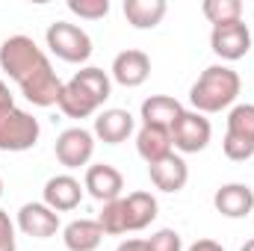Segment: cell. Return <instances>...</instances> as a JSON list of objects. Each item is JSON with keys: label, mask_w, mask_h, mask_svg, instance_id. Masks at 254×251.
<instances>
[{"label": "cell", "mask_w": 254, "mask_h": 251, "mask_svg": "<svg viewBox=\"0 0 254 251\" xmlns=\"http://www.w3.org/2000/svg\"><path fill=\"white\" fill-rule=\"evenodd\" d=\"M0 68L18 83L21 95L33 107H54L60 101L63 83L45 51L30 36H9L0 45Z\"/></svg>", "instance_id": "6da1fadb"}, {"label": "cell", "mask_w": 254, "mask_h": 251, "mask_svg": "<svg viewBox=\"0 0 254 251\" xmlns=\"http://www.w3.org/2000/svg\"><path fill=\"white\" fill-rule=\"evenodd\" d=\"M240 74L228 65H210L204 68V74L192 83L190 89V104L195 107V113L207 116V113H222L228 110L237 95H240Z\"/></svg>", "instance_id": "7a4b0ae2"}, {"label": "cell", "mask_w": 254, "mask_h": 251, "mask_svg": "<svg viewBox=\"0 0 254 251\" xmlns=\"http://www.w3.org/2000/svg\"><path fill=\"white\" fill-rule=\"evenodd\" d=\"M45 42L51 48L54 57H60L63 63L80 65L92 57V39L86 30H80L77 24H68V21H54L45 33Z\"/></svg>", "instance_id": "3957f363"}, {"label": "cell", "mask_w": 254, "mask_h": 251, "mask_svg": "<svg viewBox=\"0 0 254 251\" xmlns=\"http://www.w3.org/2000/svg\"><path fill=\"white\" fill-rule=\"evenodd\" d=\"M39 133L42 127L30 113L12 107L0 116V151H30L39 142Z\"/></svg>", "instance_id": "277c9868"}, {"label": "cell", "mask_w": 254, "mask_h": 251, "mask_svg": "<svg viewBox=\"0 0 254 251\" xmlns=\"http://www.w3.org/2000/svg\"><path fill=\"white\" fill-rule=\"evenodd\" d=\"M210 48H213L216 57H222L228 63H237L252 51V30L246 27V21H231V24L213 27Z\"/></svg>", "instance_id": "5b68a950"}, {"label": "cell", "mask_w": 254, "mask_h": 251, "mask_svg": "<svg viewBox=\"0 0 254 251\" xmlns=\"http://www.w3.org/2000/svg\"><path fill=\"white\" fill-rule=\"evenodd\" d=\"M210 136H213V127L210 122L201 116V113H187L175 122L172 127V145L181 151V154H198L210 145Z\"/></svg>", "instance_id": "8992f818"}, {"label": "cell", "mask_w": 254, "mask_h": 251, "mask_svg": "<svg viewBox=\"0 0 254 251\" xmlns=\"http://www.w3.org/2000/svg\"><path fill=\"white\" fill-rule=\"evenodd\" d=\"M57 160L63 163L65 169H80L92 160L95 154V136L86 130V127H68L57 136Z\"/></svg>", "instance_id": "52a82bcc"}, {"label": "cell", "mask_w": 254, "mask_h": 251, "mask_svg": "<svg viewBox=\"0 0 254 251\" xmlns=\"http://www.w3.org/2000/svg\"><path fill=\"white\" fill-rule=\"evenodd\" d=\"M83 189H89V195L95 201H116L122 198V189H125V178L116 166L110 163H98V166H89L86 169V181H83Z\"/></svg>", "instance_id": "ba28073f"}, {"label": "cell", "mask_w": 254, "mask_h": 251, "mask_svg": "<svg viewBox=\"0 0 254 251\" xmlns=\"http://www.w3.org/2000/svg\"><path fill=\"white\" fill-rule=\"evenodd\" d=\"M18 228L33 240L57 237L60 231V213H54L48 204H24L18 210Z\"/></svg>", "instance_id": "9c48e42d"}, {"label": "cell", "mask_w": 254, "mask_h": 251, "mask_svg": "<svg viewBox=\"0 0 254 251\" xmlns=\"http://www.w3.org/2000/svg\"><path fill=\"white\" fill-rule=\"evenodd\" d=\"M213 204L225 219H246L254 210V189L249 184H225L216 189Z\"/></svg>", "instance_id": "30bf717a"}, {"label": "cell", "mask_w": 254, "mask_h": 251, "mask_svg": "<svg viewBox=\"0 0 254 251\" xmlns=\"http://www.w3.org/2000/svg\"><path fill=\"white\" fill-rule=\"evenodd\" d=\"M151 74V60L142 51H122L113 60V80L125 89H136L148 80Z\"/></svg>", "instance_id": "8fae6325"}, {"label": "cell", "mask_w": 254, "mask_h": 251, "mask_svg": "<svg viewBox=\"0 0 254 251\" xmlns=\"http://www.w3.org/2000/svg\"><path fill=\"white\" fill-rule=\"evenodd\" d=\"M57 107L63 110L68 119H89V116H95L104 104H101L89 89H83V86L71 77L68 83H63V92H60Z\"/></svg>", "instance_id": "7c38bea8"}, {"label": "cell", "mask_w": 254, "mask_h": 251, "mask_svg": "<svg viewBox=\"0 0 254 251\" xmlns=\"http://www.w3.org/2000/svg\"><path fill=\"white\" fill-rule=\"evenodd\" d=\"M80 201H83V187L71 175H57L45 184V204L54 213H68V210L80 207Z\"/></svg>", "instance_id": "4fadbf2b"}, {"label": "cell", "mask_w": 254, "mask_h": 251, "mask_svg": "<svg viewBox=\"0 0 254 251\" xmlns=\"http://www.w3.org/2000/svg\"><path fill=\"white\" fill-rule=\"evenodd\" d=\"M133 127H136V119L127 110L113 107V110L98 113V119H95V136L104 145H122L127 136L133 133Z\"/></svg>", "instance_id": "5bb4252c"}, {"label": "cell", "mask_w": 254, "mask_h": 251, "mask_svg": "<svg viewBox=\"0 0 254 251\" xmlns=\"http://www.w3.org/2000/svg\"><path fill=\"white\" fill-rule=\"evenodd\" d=\"M148 172H151V181H154V187L160 192H181L187 187V181H190V169H187L184 157H178L175 151L166 160L148 166Z\"/></svg>", "instance_id": "9a60e30c"}, {"label": "cell", "mask_w": 254, "mask_h": 251, "mask_svg": "<svg viewBox=\"0 0 254 251\" xmlns=\"http://www.w3.org/2000/svg\"><path fill=\"white\" fill-rule=\"evenodd\" d=\"M172 148H175V145H172V130H166V127L142 125V130L136 133V151H139V157H142L148 166L166 160V157L172 154Z\"/></svg>", "instance_id": "2e32d148"}, {"label": "cell", "mask_w": 254, "mask_h": 251, "mask_svg": "<svg viewBox=\"0 0 254 251\" xmlns=\"http://www.w3.org/2000/svg\"><path fill=\"white\" fill-rule=\"evenodd\" d=\"M181 116H184V107L169 95H151L148 101H142V125L172 130Z\"/></svg>", "instance_id": "e0dca14e"}, {"label": "cell", "mask_w": 254, "mask_h": 251, "mask_svg": "<svg viewBox=\"0 0 254 251\" xmlns=\"http://www.w3.org/2000/svg\"><path fill=\"white\" fill-rule=\"evenodd\" d=\"M63 240L68 251H95L104 240V228L98 225V219H74L71 225H65Z\"/></svg>", "instance_id": "ac0fdd59"}, {"label": "cell", "mask_w": 254, "mask_h": 251, "mask_svg": "<svg viewBox=\"0 0 254 251\" xmlns=\"http://www.w3.org/2000/svg\"><path fill=\"white\" fill-rule=\"evenodd\" d=\"M169 12L166 0H125V18L136 30H154Z\"/></svg>", "instance_id": "d6986e66"}, {"label": "cell", "mask_w": 254, "mask_h": 251, "mask_svg": "<svg viewBox=\"0 0 254 251\" xmlns=\"http://www.w3.org/2000/svg\"><path fill=\"white\" fill-rule=\"evenodd\" d=\"M125 201L127 231H145L157 219V198L151 192H130Z\"/></svg>", "instance_id": "ffe728a7"}, {"label": "cell", "mask_w": 254, "mask_h": 251, "mask_svg": "<svg viewBox=\"0 0 254 251\" xmlns=\"http://www.w3.org/2000/svg\"><path fill=\"white\" fill-rule=\"evenodd\" d=\"M201 12L207 15V21L213 27L231 24V21H243V3L240 0H204Z\"/></svg>", "instance_id": "44dd1931"}, {"label": "cell", "mask_w": 254, "mask_h": 251, "mask_svg": "<svg viewBox=\"0 0 254 251\" xmlns=\"http://www.w3.org/2000/svg\"><path fill=\"white\" fill-rule=\"evenodd\" d=\"M98 225H101V228H104V234H110V237H122V234H127L125 201H122V198H116V201L104 204V210H101V216H98Z\"/></svg>", "instance_id": "7402d4cb"}, {"label": "cell", "mask_w": 254, "mask_h": 251, "mask_svg": "<svg viewBox=\"0 0 254 251\" xmlns=\"http://www.w3.org/2000/svg\"><path fill=\"white\" fill-rule=\"evenodd\" d=\"M228 133L254 142V104H240L228 116Z\"/></svg>", "instance_id": "603a6c76"}, {"label": "cell", "mask_w": 254, "mask_h": 251, "mask_svg": "<svg viewBox=\"0 0 254 251\" xmlns=\"http://www.w3.org/2000/svg\"><path fill=\"white\" fill-rule=\"evenodd\" d=\"M68 9L86 21H101L110 12V0H68Z\"/></svg>", "instance_id": "cb8c5ba5"}, {"label": "cell", "mask_w": 254, "mask_h": 251, "mask_svg": "<svg viewBox=\"0 0 254 251\" xmlns=\"http://www.w3.org/2000/svg\"><path fill=\"white\" fill-rule=\"evenodd\" d=\"M145 249L148 251H184V243H181V234H178V231L163 228V231H157L151 240H145Z\"/></svg>", "instance_id": "d4e9b609"}, {"label": "cell", "mask_w": 254, "mask_h": 251, "mask_svg": "<svg viewBox=\"0 0 254 251\" xmlns=\"http://www.w3.org/2000/svg\"><path fill=\"white\" fill-rule=\"evenodd\" d=\"M0 251H15V225L0 210Z\"/></svg>", "instance_id": "484cf974"}, {"label": "cell", "mask_w": 254, "mask_h": 251, "mask_svg": "<svg viewBox=\"0 0 254 251\" xmlns=\"http://www.w3.org/2000/svg\"><path fill=\"white\" fill-rule=\"evenodd\" d=\"M15 107V101H12V95H9V86L0 80V116L6 113V110H12Z\"/></svg>", "instance_id": "4316f807"}, {"label": "cell", "mask_w": 254, "mask_h": 251, "mask_svg": "<svg viewBox=\"0 0 254 251\" xmlns=\"http://www.w3.org/2000/svg\"><path fill=\"white\" fill-rule=\"evenodd\" d=\"M190 251H225L216 240H198V243H192Z\"/></svg>", "instance_id": "83f0119b"}, {"label": "cell", "mask_w": 254, "mask_h": 251, "mask_svg": "<svg viewBox=\"0 0 254 251\" xmlns=\"http://www.w3.org/2000/svg\"><path fill=\"white\" fill-rule=\"evenodd\" d=\"M116 251H148V249H145V240H125Z\"/></svg>", "instance_id": "f1b7e54d"}, {"label": "cell", "mask_w": 254, "mask_h": 251, "mask_svg": "<svg viewBox=\"0 0 254 251\" xmlns=\"http://www.w3.org/2000/svg\"><path fill=\"white\" fill-rule=\"evenodd\" d=\"M240 251H254V240H249V243H246V246H243Z\"/></svg>", "instance_id": "f546056e"}, {"label": "cell", "mask_w": 254, "mask_h": 251, "mask_svg": "<svg viewBox=\"0 0 254 251\" xmlns=\"http://www.w3.org/2000/svg\"><path fill=\"white\" fill-rule=\"evenodd\" d=\"M0 195H3V181H0Z\"/></svg>", "instance_id": "4dcf8cb0"}]
</instances>
